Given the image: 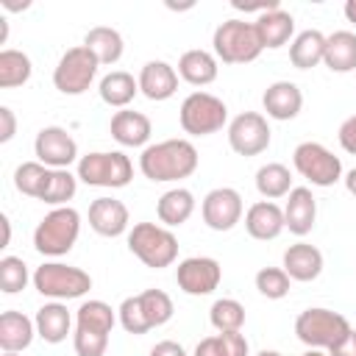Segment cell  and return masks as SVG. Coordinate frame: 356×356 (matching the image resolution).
<instances>
[{
  "instance_id": "1",
  "label": "cell",
  "mask_w": 356,
  "mask_h": 356,
  "mask_svg": "<svg viewBox=\"0 0 356 356\" xmlns=\"http://www.w3.org/2000/svg\"><path fill=\"white\" fill-rule=\"evenodd\" d=\"M197 147L189 139H164L156 145H147L139 156V170L147 181H181L189 178L197 170Z\"/></svg>"
},
{
  "instance_id": "2",
  "label": "cell",
  "mask_w": 356,
  "mask_h": 356,
  "mask_svg": "<svg viewBox=\"0 0 356 356\" xmlns=\"http://www.w3.org/2000/svg\"><path fill=\"white\" fill-rule=\"evenodd\" d=\"M78 234H81V214L72 206H58L47 211L33 228V248L42 256L58 259L72 250V245L78 242Z\"/></svg>"
},
{
  "instance_id": "3",
  "label": "cell",
  "mask_w": 356,
  "mask_h": 356,
  "mask_svg": "<svg viewBox=\"0 0 356 356\" xmlns=\"http://www.w3.org/2000/svg\"><path fill=\"white\" fill-rule=\"evenodd\" d=\"M214 56L222 64H250L261 56V39L253 22L245 19H225L214 28L211 36Z\"/></svg>"
},
{
  "instance_id": "4",
  "label": "cell",
  "mask_w": 356,
  "mask_h": 356,
  "mask_svg": "<svg viewBox=\"0 0 356 356\" xmlns=\"http://www.w3.org/2000/svg\"><path fill=\"white\" fill-rule=\"evenodd\" d=\"M128 250L153 270L170 267L178 259V239L167 225L159 222H136L128 231Z\"/></svg>"
},
{
  "instance_id": "5",
  "label": "cell",
  "mask_w": 356,
  "mask_h": 356,
  "mask_svg": "<svg viewBox=\"0 0 356 356\" xmlns=\"http://www.w3.org/2000/svg\"><path fill=\"white\" fill-rule=\"evenodd\" d=\"M78 181L86 186L122 189L134 178V164L122 150H95L78 159Z\"/></svg>"
},
{
  "instance_id": "6",
  "label": "cell",
  "mask_w": 356,
  "mask_h": 356,
  "mask_svg": "<svg viewBox=\"0 0 356 356\" xmlns=\"http://www.w3.org/2000/svg\"><path fill=\"white\" fill-rule=\"evenodd\" d=\"M33 289L50 300H72L92 289V275L72 264L44 261L33 270Z\"/></svg>"
},
{
  "instance_id": "7",
  "label": "cell",
  "mask_w": 356,
  "mask_h": 356,
  "mask_svg": "<svg viewBox=\"0 0 356 356\" xmlns=\"http://www.w3.org/2000/svg\"><path fill=\"white\" fill-rule=\"evenodd\" d=\"M350 331V323L345 314L314 306L298 314L295 320V334L303 345L314 348V350H331L339 339H345Z\"/></svg>"
},
{
  "instance_id": "8",
  "label": "cell",
  "mask_w": 356,
  "mask_h": 356,
  "mask_svg": "<svg viewBox=\"0 0 356 356\" xmlns=\"http://www.w3.org/2000/svg\"><path fill=\"white\" fill-rule=\"evenodd\" d=\"M178 120H181V128L192 136H209V134H217L225 122H228V106L211 95V92H192L184 97L181 103V111H178Z\"/></svg>"
},
{
  "instance_id": "9",
  "label": "cell",
  "mask_w": 356,
  "mask_h": 356,
  "mask_svg": "<svg viewBox=\"0 0 356 356\" xmlns=\"http://www.w3.org/2000/svg\"><path fill=\"white\" fill-rule=\"evenodd\" d=\"M97 67H100L97 56L86 44H75L58 58L53 70V86L61 95H83L95 81Z\"/></svg>"
},
{
  "instance_id": "10",
  "label": "cell",
  "mask_w": 356,
  "mask_h": 356,
  "mask_svg": "<svg viewBox=\"0 0 356 356\" xmlns=\"http://www.w3.org/2000/svg\"><path fill=\"white\" fill-rule=\"evenodd\" d=\"M295 170L314 186H334L342 178V161L320 142H300L292 153Z\"/></svg>"
},
{
  "instance_id": "11",
  "label": "cell",
  "mask_w": 356,
  "mask_h": 356,
  "mask_svg": "<svg viewBox=\"0 0 356 356\" xmlns=\"http://www.w3.org/2000/svg\"><path fill=\"white\" fill-rule=\"evenodd\" d=\"M228 145L236 156H259L270 147V125L259 111H242L228 122Z\"/></svg>"
},
{
  "instance_id": "12",
  "label": "cell",
  "mask_w": 356,
  "mask_h": 356,
  "mask_svg": "<svg viewBox=\"0 0 356 356\" xmlns=\"http://www.w3.org/2000/svg\"><path fill=\"white\" fill-rule=\"evenodd\" d=\"M175 281H178V289L192 298L211 295L222 281V267L211 256H189V259L178 261Z\"/></svg>"
},
{
  "instance_id": "13",
  "label": "cell",
  "mask_w": 356,
  "mask_h": 356,
  "mask_svg": "<svg viewBox=\"0 0 356 356\" xmlns=\"http://www.w3.org/2000/svg\"><path fill=\"white\" fill-rule=\"evenodd\" d=\"M36 161H42L50 170H70V164L78 161V142L67 134L61 125H44L33 139Z\"/></svg>"
},
{
  "instance_id": "14",
  "label": "cell",
  "mask_w": 356,
  "mask_h": 356,
  "mask_svg": "<svg viewBox=\"0 0 356 356\" xmlns=\"http://www.w3.org/2000/svg\"><path fill=\"white\" fill-rule=\"evenodd\" d=\"M242 195L234 189V186H217L211 189L203 203H200V214H203V222L211 228V231H231L239 220H242Z\"/></svg>"
},
{
  "instance_id": "15",
  "label": "cell",
  "mask_w": 356,
  "mask_h": 356,
  "mask_svg": "<svg viewBox=\"0 0 356 356\" xmlns=\"http://www.w3.org/2000/svg\"><path fill=\"white\" fill-rule=\"evenodd\" d=\"M128 206L117 197H95L89 203V228L100 236H120L128 231Z\"/></svg>"
},
{
  "instance_id": "16",
  "label": "cell",
  "mask_w": 356,
  "mask_h": 356,
  "mask_svg": "<svg viewBox=\"0 0 356 356\" xmlns=\"http://www.w3.org/2000/svg\"><path fill=\"white\" fill-rule=\"evenodd\" d=\"M139 92L147 97V100H170L175 92H178V72L172 64L161 61V58H153L147 61L142 70H139Z\"/></svg>"
},
{
  "instance_id": "17",
  "label": "cell",
  "mask_w": 356,
  "mask_h": 356,
  "mask_svg": "<svg viewBox=\"0 0 356 356\" xmlns=\"http://www.w3.org/2000/svg\"><path fill=\"white\" fill-rule=\"evenodd\" d=\"M261 106H264L267 117L286 122V120H295L300 114V108H303V92L292 81H275V83H270L264 89Z\"/></svg>"
},
{
  "instance_id": "18",
  "label": "cell",
  "mask_w": 356,
  "mask_h": 356,
  "mask_svg": "<svg viewBox=\"0 0 356 356\" xmlns=\"http://www.w3.org/2000/svg\"><path fill=\"white\" fill-rule=\"evenodd\" d=\"M314 220H317V200H314L312 189L292 186V192L286 195V203H284V222H286L289 234L306 236L314 228Z\"/></svg>"
},
{
  "instance_id": "19",
  "label": "cell",
  "mask_w": 356,
  "mask_h": 356,
  "mask_svg": "<svg viewBox=\"0 0 356 356\" xmlns=\"http://www.w3.org/2000/svg\"><path fill=\"white\" fill-rule=\"evenodd\" d=\"M284 228H286L284 209L275 200H259L245 211V231L259 242H270L281 236Z\"/></svg>"
},
{
  "instance_id": "20",
  "label": "cell",
  "mask_w": 356,
  "mask_h": 356,
  "mask_svg": "<svg viewBox=\"0 0 356 356\" xmlns=\"http://www.w3.org/2000/svg\"><path fill=\"white\" fill-rule=\"evenodd\" d=\"M111 136L122 145V147H147V139L153 134V122L147 114L142 111H131V108H122L111 117V125H108Z\"/></svg>"
},
{
  "instance_id": "21",
  "label": "cell",
  "mask_w": 356,
  "mask_h": 356,
  "mask_svg": "<svg viewBox=\"0 0 356 356\" xmlns=\"http://www.w3.org/2000/svg\"><path fill=\"white\" fill-rule=\"evenodd\" d=\"M286 275L292 281H314L320 273H323V253L320 248L309 245V242H295L284 250V264Z\"/></svg>"
},
{
  "instance_id": "22",
  "label": "cell",
  "mask_w": 356,
  "mask_h": 356,
  "mask_svg": "<svg viewBox=\"0 0 356 356\" xmlns=\"http://www.w3.org/2000/svg\"><path fill=\"white\" fill-rule=\"evenodd\" d=\"M36 337V323L17 312V309H8L0 314V348L3 353H19L25 350Z\"/></svg>"
},
{
  "instance_id": "23",
  "label": "cell",
  "mask_w": 356,
  "mask_h": 356,
  "mask_svg": "<svg viewBox=\"0 0 356 356\" xmlns=\"http://www.w3.org/2000/svg\"><path fill=\"white\" fill-rule=\"evenodd\" d=\"M33 323H36V337H42L47 345H58L67 339V334L72 328V314L67 312V306L61 300H50L44 306H39Z\"/></svg>"
},
{
  "instance_id": "24",
  "label": "cell",
  "mask_w": 356,
  "mask_h": 356,
  "mask_svg": "<svg viewBox=\"0 0 356 356\" xmlns=\"http://www.w3.org/2000/svg\"><path fill=\"white\" fill-rule=\"evenodd\" d=\"M253 25H256V31H259V39H261V47H264V50H278V47H284V44L292 39V33H295V19H292V14L284 11V8H273V11L261 14Z\"/></svg>"
},
{
  "instance_id": "25",
  "label": "cell",
  "mask_w": 356,
  "mask_h": 356,
  "mask_svg": "<svg viewBox=\"0 0 356 356\" xmlns=\"http://www.w3.org/2000/svg\"><path fill=\"white\" fill-rule=\"evenodd\" d=\"M217 56L209 53V50H186L181 58H178V78H184L186 83L192 86H209L217 81Z\"/></svg>"
},
{
  "instance_id": "26",
  "label": "cell",
  "mask_w": 356,
  "mask_h": 356,
  "mask_svg": "<svg viewBox=\"0 0 356 356\" xmlns=\"http://www.w3.org/2000/svg\"><path fill=\"white\" fill-rule=\"evenodd\" d=\"M195 211V195L184 186H172L167 189L159 203H156V214L161 220V225L167 228H175V225H184Z\"/></svg>"
},
{
  "instance_id": "27",
  "label": "cell",
  "mask_w": 356,
  "mask_h": 356,
  "mask_svg": "<svg viewBox=\"0 0 356 356\" xmlns=\"http://www.w3.org/2000/svg\"><path fill=\"white\" fill-rule=\"evenodd\" d=\"M323 64L331 72H353L356 70V33L353 31H334L331 36H325Z\"/></svg>"
},
{
  "instance_id": "28",
  "label": "cell",
  "mask_w": 356,
  "mask_h": 356,
  "mask_svg": "<svg viewBox=\"0 0 356 356\" xmlns=\"http://www.w3.org/2000/svg\"><path fill=\"white\" fill-rule=\"evenodd\" d=\"M100 100L106 106H114V108H125L136 95H139V81L125 72V70H111L108 75L100 78Z\"/></svg>"
},
{
  "instance_id": "29",
  "label": "cell",
  "mask_w": 356,
  "mask_h": 356,
  "mask_svg": "<svg viewBox=\"0 0 356 356\" xmlns=\"http://www.w3.org/2000/svg\"><path fill=\"white\" fill-rule=\"evenodd\" d=\"M323 56H325V36L314 28L300 31L289 44V61L298 70H312L323 64Z\"/></svg>"
},
{
  "instance_id": "30",
  "label": "cell",
  "mask_w": 356,
  "mask_h": 356,
  "mask_svg": "<svg viewBox=\"0 0 356 356\" xmlns=\"http://www.w3.org/2000/svg\"><path fill=\"white\" fill-rule=\"evenodd\" d=\"M256 189L264 200H278L292 192V172L281 161H267L256 170Z\"/></svg>"
},
{
  "instance_id": "31",
  "label": "cell",
  "mask_w": 356,
  "mask_h": 356,
  "mask_svg": "<svg viewBox=\"0 0 356 356\" xmlns=\"http://www.w3.org/2000/svg\"><path fill=\"white\" fill-rule=\"evenodd\" d=\"M83 44L97 56L100 64H117L122 58V50H125V42H122L120 31H114L108 25L89 28L86 36H83Z\"/></svg>"
},
{
  "instance_id": "32",
  "label": "cell",
  "mask_w": 356,
  "mask_h": 356,
  "mask_svg": "<svg viewBox=\"0 0 356 356\" xmlns=\"http://www.w3.org/2000/svg\"><path fill=\"white\" fill-rule=\"evenodd\" d=\"M114 323H117V314L106 300H83L75 312V328H86L108 337Z\"/></svg>"
},
{
  "instance_id": "33",
  "label": "cell",
  "mask_w": 356,
  "mask_h": 356,
  "mask_svg": "<svg viewBox=\"0 0 356 356\" xmlns=\"http://www.w3.org/2000/svg\"><path fill=\"white\" fill-rule=\"evenodd\" d=\"M31 72H33V64H31L28 53L14 50V47L0 50V86L3 89H14V86L28 83Z\"/></svg>"
},
{
  "instance_id": "34",
  "label": "cell",
  "mask_w": 356,
  "mask_h": 356,
  "mask_svg": "<svg viewBox=\"0 0 356 356\" xmlns=\"http://www.w3.org/2000/svg\"><path fill=\"white\" fill-rule=\"evenodd\" d=\"M50 167H44L42 161H22L17 170H14V186L17 192L28 195V197H36L42 200L44 189H47V181H50Z\"/></svg>"
},
{
  "instance_id": "35",
  "label": "cell",
  "mask_w": 356,
  "mask_h": 356,
  "mask_svg": "<svg viewBox=\"0 0 356 356\" xmlns=\"http://www.w3.org/2000/svg\"><path fill=\"white\" fill-rule=\"evenodd\" d=\"M136 298H139V306H142L145 320H147L150 328H159V325L170 323L175 306H172V298L167 292H161V289H145Z\"/></svg>"
},
{
  "instance_id": "36",
  "label": "cell",
  "mask_w": 356,
  "mask_h": 356,
  "mask_svg": "<svg viewBox=\"0 0 356 356\" xmlns=\"http://www.w3.org/2000/svg\"><path fill=\"white\" fill-rule=\"evenodd\" d=\"M209 320L217 328V334H222V331H242V325H245V306L239 300H234V298H220V300L211 303Z\"/></svg>"
},
{
  "instance_id": "37",
  "label": "cell",
  "mask_w": 356,
  "mask_h": 356,
  "mask_svg": "<svg viewBox=\"0 0 356 356\" xmlns=\"http://www.w3.org/2000/svg\"><path fill=\"white\" fill-rule=\"evenodd\" d=\"M75 189H78V175H72L70 170H53L47 189L42 195V203H50L53 209L67 206V200L75 197Z\"/></svg>"
},
{
  "instance_id": "38",
  "label": "cell",
  "mask_w": 356,
  "mask_h": 356,
  "mask_svg": "<svg viewBox=\"0 0 356 356\" xmlns=\"http://www.w3.org/2000/svg\"><path fill=\"white\" fill-rule=\"evenodd\" d=\"M28 281H33V275H28V264L19 256H3L0 259V289L6 295H17L28 286Z\"/></svg>"
},
{
  "instance_id": "39",
  "label": "cell",
  "mask_w": 356,
  "mask_h": 356,
  "mask_svg": "<svg viewBox=\"0 0 356 356\" xmlns=\"http://www.w3.org/2000/svg\"><path fill=\"white\" fill-rule=\"evenodd\" d=\"M292 278L286 275L284 267H261L256 273V289L267 298V300H281L289 295Z\"/></svg>"
},
{
  "instance_id": "40",
  "label": "cell",
  "mask_w": 356,
  "mask_h": 356,
  "mask_svg": "<svg viewBox=\"0 0 356 356\" xmlns=\"http://www.w3.org/2000/svg\"><path fill=\"white\" fill-rule=\"evenodd\" d=\"M117 317H120V325H122L128 334H145V331H150V325H147V320H145V312H142L136 295H131V298H125V300L120 303Z\"/></svg>"
},
{
  "instance_id": "41",
  "label": "cell",
  "mask_w": 356,
  "mask_h": 356,
  "mask_svg": "<svg viewBox=\"0 0 356 356\" xmlns=\"http://www.w3.org/2000/svg\"><path fill=\"white\" fill-rule=\"evenodd\" d=\"M72 348L78 356H103L108 348V337L97 334V331H86V328H75L72 334Z\"/></svg>"
},
{
  "instance_id": "42",
  "label": "cell",
  "mask_w": 356,
  "mask_h": 356,
  "mask_svg": "<svg viewBox=\"0 0 356 356\" xmlns=\"http://www.w3.org/2000/svg\"><path fill=\"white\" fill-rule=\"evenodd\" d=\"M217 337H220L222 356H248V339L242 331H222Z\"/></svg>"
},
{
  "instance_id": "43",
  "label": "cell",
  "mask_w": 356,
  "mask_h": 356,
  "mask_svg": "<svg viewBox=\"0 0 356 356\" xmlns=\"http://www.w3.org/2000/svg\"><path fill=\"white\" fill-rule=\"evenodd\" d=\"M339 145H342V150L345 153H350V156H356V114H350L342 125H339Z\"/></svg>"
},
{
  "instance_id": "44",
  "label": "cell",
  "mask_w": 356,
  "mask_h": 356,
  "mask_svg": "<svg viewBox=\"0 0 356 356\" xmlns=\"http://www.w3.org/2000/svg\"><path fill=\"white\" fill-rule=\"evenodd\" d=\"M17 134V117L8 106H0V142H11Z\"/></svg>"
},
{
  "instance_id": "45",
  "label": "cell",
  "mask_w": 356,
  "mask_h": 356,
  "mask_svg": "<svg viewBox=\"0 0 356 356\" xmlns=\"http://www.w3.org/2000/svg\"><path fill=\"white\" fill-rule=\"evenodd\" d=\"M328 356H356V328H350L348 337L339 339V342L328 350Z\"/></svg>"
},
{
  "instance_id": "46",
  "label": "cell",
  "mask_w": 356,
  "mask_h": 356,
  "mask_svg": "<svg viewBox=\"0 0 356 356\" xmlns=\"http://www.w3.org/2000/svg\"><path fill=\"white\" fill-rule=\"evenodd\" d=\"M192 356H222V348H220V337H217V334H211V337L200 339Z\"/></svg>"
},
{
  "instance_id": "47",
  "label": "cell",
  "mask_w": 356,
  "mask_h": 356,
  "mask_svg": "<svg viewBox=\"0 0 356 356\" xmlns=\"http://www.w3.org/2000/svg\"><path fill=\"white\" fill-rule=\"evenodd\" d=\"M150 356H186V350H184V345H178L172 339H161L150 348Z\"/></svg>"
},
{
  "instance_id": "48",
  "label": "cell",
  "mask_w": 356,
  "mask_h": 356,
  "mask_svg": "<svg viewBox=\"0 0 356 356\" xmlns=\"http://www.w3.org/2000/svg\"><path fill=\"white\" fill-rule=\"evenodd\" d=\"M345 189H348V192H350V195L356 197V167L345 172Z\"/></svg>"
},
{
  "instance_id": "49",
  "label": "cell",
  "mask_w": 356,
  "mask_h": 356,
  "mask_svg": "<svg viewBox=\"0 0 356 356\" xmlns=\"http://www.w3.org/2000/svg\"><path fill=\"white\" fill-rule=\"evenodd\" d=\"M342 11H345V19H348V22H353V25H356V0H348V3H345V8H342Z\"/></svg>"
},
{
  "instance_id": "50",
  "label": "cell",
  "mask_w": 356,
  "mask_h": 356,
  "mask_svg": "<svg viewBox=\"0 0 356 356\" xmlns=\"http://www.w3.org/2000/svg\"><path fill=\"white\" fill-rule=\"evenodd\" d=\"M3 248H8V242H11V222H8V217L3 214Z\"/></svg>"
},
{
  "instance_id": "51",
  "label": "cell",
  "mask_w": 356,
  "mask_h": 356,
  "mask_svg": "<svg viewBox=\"0 0 356 356\" xmlns=\"http://www.w3.org/2000/svg\"><path fill=\"white\" fill-rule=\"evenodd\" d=\"M256 356H284V353H278V350H259Z\"/></svg>"
},
{
  "instance_id": "52",
  "label": "cell",
  "mask_w": 356,
  "mask_h": 356,
  "mask_svg": "<svg viewBox=\"0 0 356 356\" xmlns=\"http://www.w3.org/2000/svg\"><path fill=\"white\" fill-rule=\"evenodd\" d=\"M303 356H328V353H323V350H314V348H309Z\"/></svg>"
},
{
  "instance_id": "53",
  "label": "cell",
  "mask_w": 356,
  "mask_h": 356,
  "mask_svg": "<svg viewBox=\"0 0 356 356\" xmlns=\"http://www.w3.org/2000/svg\"><path fill=\"white\" fill-rule=\"evenodd\" d=\"M3 356H19V353H3Z\"/></svg>"
}]
</instances>
